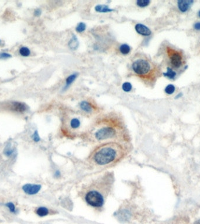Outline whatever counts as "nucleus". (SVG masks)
<instances>
[{
  "label": "nucleus",
  "mask_w": 200,
  "mask_h": 224,
  "mask_svg": "<svg viewBox=\"0 0 200 224\" xmlns=\"http://www.w3.org/2000/svg\"><path fill=\"white\" fill-rule=\"evenodd\" d=\"M81 139L93 147L107 142L131 144V137L123 122L116 116H105L86 130Z\"/></svg>",
  "instance_id": "1"
},
{
  "label": "nucleus",
  "mask_w": 200,
  "mask_h": 224,
  "mask_svg": "<svg viewBox=\"0 0 200 224\" xmlns=\"http://www.w3.org/2000/svg\"><path fill=\"white\" fill-rule=\"evenodd\" d=\"M131 144L107 142L93 147L86 158V163L92 169L104 170L118 165L132 151Z\"/></svg>",
  "instance_id": "2"
},
{
  "label": "nucleus",
  "mask_w": 200,
  "mask_h": 224,
  "mask_svg": "<svg viewBox=\"0 0 200 224\" xmlns=\"http://www.w3.org/2000/svg\"><path fill=\"white\" fill-rule=\"evenodd\" d=\"M115 181L112 172L106 171L83 184L78 192L81 199L90 207L100 209L113 190Z\"/></svg>",
  "instance_id": "3"
},
{
  "label": "nucleus",
  "mask_w": 200,
  "mask_h": 224,
  "mask_svg": "<svg viewBox=\"0 0 200 224\" xmlns=\"http://www.w3.org/2000/svg\"><path fill=\"white\" fill-rule=\"evenodd\" d=\"M82 120L76 115L64 117L62 120V132L63 135L69 139H74L82 135L81 128Z\"/></svg>",
  "instance_id": "4"
},
{
  "label": "nucleus",
  "mask_w": 200,
  "mask_h": 224,
  "mask_svg": "<svg viewBox=\"0 0 200 224\" xmlns=\"http://www.w3.org/2000/svg\"><path fill=\"white\" fill-rule=\"evenodd\" d=\"M133 71L139 76L144 78L149 77L152 72L150 63L145 59H138L132 64Z\"/></svg>",
  "instance_id": "5"
},
{
  "label": "nucleus",
  "mask_w": 200,
  "mask_h": 224,
  "mask_svg": "<svg viewBox=\"0 0 200 224\" xmlns=\"http://www.w3.org/2000/svg\"><path fill=\"white\" fill-rule=\"evenodd\" d=\"M167 53L170 58L171 64L176 68H180L183 64L181 54L169 47H167Z\"/></svg>",
  "instance_id": "6"
},
{
  "label": "nucleus",
  "mask_w": 200,
  "mask_h": 224,
  "mask_svg": "<svg viewBox=\"0 0 200 224\" xmlns=\"http://www.w3.org/2000/svg\"><path fill=\"white\" fill-rule=\"evenodd\" d=\"M22 190L25 194L33 195L37 194L42 189V186L39 184H32V183H27L24 185L22 188Z\"/></svg>",
  "instance_id": "7"
},
{
  "label": "nucleus",
  "mask_w": 200,
  "mask_h": 224,
  "mask_svg": "<svg viewBox=\"0 0 200 224\" xmlns=\"http://www.w3.org/2000/svg\"><path fill=\"white\" fill-rule=\"evenodd\" d=\"M193 2L191 0H179L177 1L178 8L181 12H186L190 8Z\"/></svg>",
  "instance_id": "8"
},
{
  "label": "nucleus",
  "mask_w": 200,
  "mask_h": 224,
  "mask_svg": "<svg viewBox=\"0 0 200 224\" xmlns=\"http://www.w3.org/2000/svg\"><path fill=\"white\" fill-rule=\"evenodd\" d=\"M135 30L139 34L145 36H150L152 33L151 31L148 27L141 24H137L136 25Z\"/></svg>",
  "instance_id": "9"
},
{
  "label": "nucleus",
  "mask_w": 200,
  "mask_h": 224,
  "mask_svg": "<svg viewBox=\"0 0 200 224\" xmlns=\"http://www.w3.org/2000/svg\"><path fill=\"white\" fill-rule=\"evenodd\" d=\"M11 108L12 110L19 112V113H24L27 110V106L22 102H15L11 104Z\"/></svg>",
  "instance_id": "10"
},
{
  "label": "nucleus",
  "mask_w": 200,
  "mask_h": 224,
  "mask_svg": "<svg viewBox=\"0 0 200 224\" xmlns=\"http://www.w3.org/2000/svg\"><path fill=\"white\" fill-rule=\"evenodd\" d=\"M80 107L81 109V110L87 113L90 114L93 112L94 107L91 104V103L87 101H82L80 103Z\"/></svg>",
  "instance_id": "11"
},
{
  "label": "nucleus",
  "mask_w": 200,
  "mask_h": 224,
  "mask_svg": "<svg viewBox=\"0 0 200 224\" xmlns=\"http://www.w3.org/2000/svg\"><path fill=\"white\" fill-rule=\"evenodd\" d=\"M3 153L5 157H6L8 158H10V157H12L13 155H14L15 154H16V151L12 147V146L11 144H8L4 148Z\"/></svg>",
  "instance_id": "12"
},
{
  "label": "nucleus",
  "mask_w": 200,
  "mask_h": 224,
  "mask_svg": "<svg viewBox=\"0 0 200 224\" xmlns=\"http://www.w3.org/2000/svg\"><path fill=\"white\" fill-rule=\"evenodd\" d=\"M35 213L39 217H43L48 215L49 214L50 211L47 208L45 207H39L36 210Z\"/></svg>",
  "instance_id": "13"
},
{
  "label": "nucleus",
  "mask_w": 200,
  "mask_h": 224,
  "mask_svg": "<svg viewBox=\"0 0 200 224\" xmlns=\"http://www.w3.org/2000/svg\"><path fill=\"white\" fill-rule=\"evenodd\" d=\"M68 45L69 48L71 50H75L77 49V47L79 45V43H78V40H77V39L75 35L73 36L72 38L69 41Z\"/></svg>",
  "instance_id": "14"
},
{
  "label": "nucleus",
  "mask_w": 200,
  "mask_h": 224,
  "mask_svg": "<svg viewBox=\"0 0 200 224\" xmlns=\"http://www.w3.org/2000/svg\"><path fill=\"white\" fill-rule=\"evenodd\" d=\"M95 9L96 11L99 12H110L114 11L113 9L109 8L107 5H98L95 7Z\"/></svg>",
  "instance_id": "15"
},
{
  "label": "nucleus",
  "mask_w": 200,
  "mask_h": 224,
  "mask_svg": "<svg viewBox=\"0 0 200 224\" xmlns=\"http://www.w3.org/2000/svg\"><path fill=\"white\" fill-rule=\"evenodd\" d=\"M163 75L165 77H167L169 79H174L177 74H176V72L174 71H173L171 68L168 67L167 68L166 72L163 73Z\"/></svg>",
  "instance_id": "16"
},
{
  "label": "nucleus",
  "mask_w": 200,
  "mask_h": 224,
  "mask_svg": "<svg viewBox=\"0 0 200 224\" xmlns=\"http://www.w3.org/2000/svg\"><path fill=\"white\" fill-rule=\"evenodd\" d=\"M77 73H74V74H73L71 75H70L68 77H67L66 79V85H65V89H67L74 81L75 79H76V78L77 77Z\"/></svg>",
  "instance_id": "17"
},
{
  "label": "nucleus",
  "mask_w": 200,
  "mask_h": 224,
  "mask_svg": "<svg viewBox=\"0 0 200 224\" xmlns=\"http://www.w3.org/2000/svg\"><path fill=\"white\" fill-rule=\"evenodd\" d=\"M5 206L9 210V211L14 214H17L18 213V210L16 208L15 204L12 202H8L5 204Z\"/></svg>",
  "instance_id": "18"
},
{
  "label": "nucleus",
  "mask_w": 200,
  "mask_h": 224,
  "mask_svg": "<svg viewBox=\"0 0 200 224\" xmlns=\"http://www.w3.org/2000/svg\"><path fill=\"white\" fill-rule=\"evenodd\" d=\"M119 51L122 54H123L124 55H127L128 53H129V52L131 51V48H130L129 46H128V44H122L119 47Z\"/></svg>",
  "instance_id": "19"
},
{
  "label": "nucleus",
  "mask_w": 200,
  "mask_h": 224,
  "mask_svg": "<svg viewBox=\"0 0 200 224\" xmlns=\"http://www.w3.org/2000/svg\"><path fill=\"white\" fill-rule=\"evenodd\" d=\"M19 53L23 57H28L30 55L31 51L27 47H22L19 49Z\"/></svg>",
  "instance_id": "20"
},
{
  "label": "nucleus",
  "mask_w": 200,
  "mask_h": 224,
  "mask_svg": "<svg viewBox=\"0 0 200 224\" xmlns=\"http://www.w3.org/2000/svg\"><path fill=\"white\" fill-rule=\"evenodd\" d=\"M175 90H176V88H175L174 85H173L172 84H169L166 87L165 91V92L167 94L171 95L175 92Z\"/></svg>",
  "instance_id": "21"
},
{
  "label": "nucleus",
  "mask_w": 200,
  "mask_h": 224,
  "mask_svg": "<svg viewBox=\"0 0 200 224\" xmlns=\"http://www.w3.org/2000/svg\"><path fill=\"white\" fill-rule=\"evenodd\" d=\"M132 85L130 82H124L122 85V89L126 92H129L132 90Z\"/></svg>",
  "instance_id": "22"
},
{
  "label": "nucleus",
  "mask_w": 200,
  "mask_h": 224,
  "mask_svg": "<svg viewBox=\"0 0 200 224\" xmlns=\"http://www.w3.org/2000/svg\"><path fill=\"white\" fill-rule=\"evenodd\" d=\"M150 1L149 0H137L136 1V4L140 7H145L150 4Z\"/></svg>",
  "instance_id": "23"
},
{
  "label": "nucleus",
  "mask_w": 200,
  "mask_h": 224,
  "mask_svg": "<svg viewBox=\"0 0 200 224\" xmlns=\"http://www.w3.org/2000/svg\"><path fill=\"white\" fill-rule=\"evenodd\" d=\"M86 25L83 22H80L77 26L76 30L78 33H81V32H84L86 30Z\"/></svg>",
  "instance_id": "24"
},
{
  "label": "nucleus",
  "mask_w": 200,
  "mask_h": 224,
  "mask_svg": "<svg viewBox=\"0 0 200 224\" xmlns=\"http://www.w3.org/2000/svg\"><path fill=\"white\" fill-rule=\"evenodd\" d=\"M32 138L33 141L35 142H38L40 141V137L39 133H38L37 130H35V132H33V134L32 135Z\"/></svg>",
  "instance_id": "25"
},
{
  "label": "nucleus",
  "mask_w": 200,
  "mask_h": 224,
  "mask_svg": "<svg viewBox=\"0 0 200 224\" xmlns=\"http://www.w3.org/2000/svg\"><path fill=\"white\" fill-rule=\"evenodd\" d=\"M11 57V55L6 53H2L0 54V59H6Z\"/></svg>",
  "instance_id": "26"
},
{
  "label": "nucleus",
  "mask_w": 200,
  "mask_h": 224,
  "mask_svg": "<svg viewBox=\"0 0 200 224\" xmlns=\"http://www.w3.org/2000/svg\"><path fill=\"white\" fill-rule=\"evenodd\" d=\"M194 28L197 31H200V22L195 23L194 25Z\"/></svg>",
  "instance_id": "27"
},
{
  "label": "nucleus",
  "mask_w": 200,
  "mask_h": 224,
  "mask_svg": "<svg viewBox=\"0 0 200 224\" xmlns=\"http://www.w3.org/2000/svg\"><path fill=\"white\" fill-rule=\"evenodd\" d=\"M41 10L40 9H36L35 11V12H34V15H35V16H39V15H40V14H41Z\"/></svg>",
  "instance_id": "28"
},
{
  "label": "nucleus",
  "mask_w": 200,
  "mask_h": 224,
  "mask_svg": "<svg viewBox=\"0 0 200 224\" xmlns=\"http://www.w3.org/2000/svg\"><path fill=\"white\" fill-rule=\"evenodd\" d=\"M55 176L56 177H59L60 176V172L59 170H56L55 173Z\"/></svg>",
  "instance_id": "29"
},
{
  "label": "nucleus",
  "mask_w": 200,
  "mask_h": 224,
  "mask_svg": "<svg viewBox=\"0 0 200 224\" xmlns=\"http://www.w3.org/2000/svg\"><path fill=\"white\" fill-rule=\"evenodd\" d=\"M182 95H183L182 93H180V94H178L177 96L175 97V99H178V98L181 97L182 96Z\"/></svg>",
  "instance_id": "30"
},
{
  "label": "nucleus",
  "mask_w": 200,
  "mask_h": 224,
  "mask_svg": "<svg viewBox=\"0 0 200 224\" xmlns=\"http://www.w3.org/2000/svg\"><path fill=\"white\" fill-rule=\"evenodd\" d=\"M194 224H200V219L197 220L195 221V223H194Z\"/></svg>",
  "instance_id": "31"
},
{
  "label": "nucleus",
  "mask_w": 200,
  "mask_h": 224,
  "mask_svg": "<svg viewBox=\"0 0 200 224\" xmlns=\"http://www.w3.org/2000/svg\"><path fill=\"white\" fill-rule=\"evenodd\" d=\"M2 44V41L0 40V46H1Z\"/></svg>",
  "instance_id": "32"
},
{
  "label": "nucleus",
  "mask_w": 200,
  "mask_h": 224,
  "mask_svg": "<svg viewBox=\"0 0 200 224\" xmlns=\"http://www.w3.org/2000/svg\"><path fill=\"white\" fill-rule=\"evenodd\" d=\"M199 16H200V11H199Z\"/></svg>",
  "instance_id": "33"
}]
</instances>
